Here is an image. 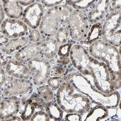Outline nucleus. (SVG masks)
I'll list each match as a JSON object with an SVG mask.
<instances>
[{
  "label": "nucleus",
  "mask_w": 121,
  "mask_h": 121,
  "mask_svg": "<svg viewBox=\"0 0 121 121\" xmlns=\"http://www.w3.org/2000/svg\"><path fill=\"white\" fill-rule=\"evenodd\" d=\"M70 59L76 71L99 92L108 95L120 90L121 77L110 73L104 63L91 56L86 48L74 49Z\"/></svg>",
  "instance_id": "obj_1"
},
{
  "label": "nucleus",
  "mask_w": 121,
  "mask_h": 121,
  "mask_svg": "<svg viewBox=\"0 0 121 121\" xmlns=\"http://www.w3.org/2000/svg\"><path fill=\"white\" fill-rule=\"evenodd\" d=\"M55 100L65 113L83 115L95 104L87 95L80 92L67 80L56 91Z\"/></svg>",
  "instance_id": "obj_2"
},
{
  "label": "nucleus",
  "mask_w": 121,
  "mask_h": 121,
  "mask_svg": "<svg viewBox=\"0 0 121 121\" xmlns=\"http://www.w3.org/2000/svg\"><path fill=\"white\" fill-rule=\"evenodd\" d=\"M65 76L67 80L80 92L87 95L94 104L103 106L108 109H115L119 106L121 100L119 91L108 95L104 94L95 89L85 78L76 71Z\"/></svg>",
  "instance_id": "obj_3"
},
{
  "label": "nucleus",
  "mask_w": 121,
  "mask_h": 121,
  "mask_svg": "<svg viewBox=\"0 0 121 121\" xmlns=\"http://www.w3.org/2000/svg\"><path fill=\"white\" fill-rule=\"evenodd\" d=\"M120 47L100 39L90 45L87 50L91 56L104 63L110 73L121 77Z\"/></svg>",
  "instance_id": "obj_4"
},
{
  "label": "nucleus",
  "mask_w": 121,
  "mask_h": 121,
  "mask_svg": "<svg viewBox=\"0 0 121 121\" xmlns=\"http://www.w3.org/2000/svg\"><path fill=\"white\" fill-rule=\"evenodd\" d=\"M73 10L65 3L47 9L38 28L43 38L53 37L60 26L65 25Z\"/></svg>",
  "instance_id": "obj_5"
},
{
  "label": "nucleus",
  "mask_w": 121,
  "mask_h": 121,
  "mask_svg": "<svg viewBox=\"0 0 121 121\" xmlns=\"http://www.w3.org/2000/svg\"><path fill=\"white\" fill-rule=\"evenodd\" d=\"M65 25L69 30L71 40L79 44L86 39L91 27L85 12L77 10H73Z\"/></svg>",
  "instance_id": "obj_6"
},
{
  "label": "nucleus",
  "mask_w": 121,
  "mask_h": 121,
  "mask_svg": "<svg viewBox=\"0 0 121 121\" xmlns=\"http://www.w3.org/2000/svg\"><path fill=\"white\" fill-rule=\"evenodd\" d=\"M121 9L111 11L102 22L101 39L117 48L121 47Z\"/></svg>",
  "instance_id": "obj_7"
},
{
  "label": "nucleus",
  "mask_w": 121,
  "mask_h": 121,
  "mask_svg": "<svg viewBox=\"0 0 121 121\" xmlns=\"http://www.w3.org/2000/svg\"><path fill=\"white\" fill-rule=\"evenodd\" d=\"M26 65L31 74L30 80L34 87L46 84L52 74V66L49 62L41 57L31 60Z\"/></svg>",
  "instance_id": "obj_8"
},
{
  "label": "nucleus",
  "mask_w": 121,
  "mask_h": 121,
  "mask_svg": "<svg viewBox=\"0 0 121 121\" xmlns=\"http://www.w3.org/2000/svg\"><path fill=\"white\" fill-rule=\"evenodd\" d=\"M19 97L21 108L17 115L21 116L23 121H30L35 112L44 109L46 103L36 92H32Z\"/></svg>",
  "instance_id": "obj_9"
},
{
  "label": "nucleus",
  "mask_w": 121,
  "mask_h": 121,
  "mask_svg": "<svg viewBox=\"0 0 121 121\" xmlns=\"http://www.w3.org/2000/svg\"><path fill=\"white\" fill-rule=\"evenodd\" d=\"M30 30L21 19L6 17L1 24V34L9 39L27 36Z\"/></svg>",
  "instance_id": "obj_10"
},
{
  "label": "nucleus",
  "mask_w": 121,
  "mask_h": 121,
  "mask_svg": "<svg viewBox=\"0 0 121 121\" xmlns=\"http://www.w3.org/2000/svg\"><path fill=\"white\" fill-rule=\"evenodd\" d=\"M47 10L38 1L24 9L21 19L31 30L38 29Z\"/></svg>",
  "instance_id": "obj_11"
},
{
  "label": "nucleus",
  "mask_w": 121,
  "mask_h": 121,
  "mask_svg": "<svg viewBox=\"0 0 121 121\" xmlns=\"http://www.w3.org/2000/svg\"><path fill=\"white\" fill-rule=\"evenodd\" d=\"M34 85L30 79L14 78L1 89V95L4 97L22 96L33 92Z\"/></svg>",
  "instance_id": "obj_12"
},
{
  "label": "nucleus",
  "mask_w": 121,
  "mask_h": 121,
  "mask_svg": "<svg viewBox=\"0 0 121 121\" xmlns=\"http://www.w3.org/2000/svg\"><path fill=\"white\" fill-rule=\"evenodd\" d=\"M110 0H95L94 4L85 11L90 25L101 23L109 13Z\"/></svg>",
  "instance_id": "obj_13"
},
{
  "label": "nucleus",
  "mask_w": 121,
  "mask_h": 121,
  "mask_svg": "<svg viewBox=\"0 0 121 121\" xmlns=\"http://www.w3.org/2000/svg\"><path fill=\"white\" fill-rule=\"evenodd\" d=\"M21 108V99L19 96H5L1 100L0 105V121L17 115Z\"/></svg>",
  "instance_id": "obj_14"
},
{
  "label": "nucleus",
  "mask_w": 121,
  "mask_h": 121,
  "mask_svg": "<svg viewBox=\"0 0 121 121\" xmlns=\"http://www.w3.org/2000/svg\"><path fill=\"white\" fill-rule=\"evenodd\" d=\"M43 53V41L29 43L18 52L14 57L19 62L26 64L30 60L41 57Z\"/></svg>",
  "instance_id": "obj_15"
},
{
  "label": "nucleus",
  "mask_w": 121,
  "mask_h": 121,
  "mask_svg": "<svg viewBox=\"0 0 121 121\" xmlns=\"http://www.w3.org/2000/svg\"><path fill=\"white\" fill-rule=\"evenodd\" d=\"M4 69L8 75L14 78H31V74L27 65L19 62L14 57L10 58Z\"/></svg>",
  "instance_id": "obj_16"
},
{
  "label": "nucleus",
  "mask_w": 121,
  "mask_h": 121,
  "mask_svg": "<svg viewBox=\"0 0 121 121\" xmlns=\"http://www.w3.org/2000/svg\"><path fill=\"white\" fill-rule=\"evenodd\" d=\"M29 43V41L27 36L10 39L5 45L0 47L1 52L9 57H14L18 52Z\"/></svg>",
  "instance_id": "obj_17"
},
{
  "label": "nucleus",
  "mask_w": 121,
  "mask_h": 121,
  "mask_svg": "<svg viewBox=\"0 0 121 121\" xmlns=\"http://www.w3.org/2000/svg\"><path fill=\"white\" fill-rule=\"evenodd\" d=\"M3 4L6 17L14 19H21L24 7L20 5L18 1L15 0H0Z\"/></svg>",
  "instance_id": "obj_18"
},
{
  "label": "nucleus",
  "mask_w": 121,
  "mask_h": 121,
  "mask_svg": "<svg viewBox=\"0 0 121 121\" xmlns=\"http://www.w3.org/2000/svg\"><path fill=\"white\" fill-rule=\"evenodd\" d=\"M43 41V53L42 57L50 63L57 56L59 45L53 37H44Z\"/></svg>",
  "instance_id": "obj_19"
},
{
  "label": "nucleus",
  "mask_w": 121,
  "mask_h": 121,
  "mask_svg": "<svg viewBox=\"0 0 121 121\" xmlns=\"http://www.w3.org/2000/svg\"><path fill=\"white\" fill-rule=\"evenodd\" d=\"M108 118V109L103 106L95 105L87 113L82 115V121L107 120Z\"/></svg>",
  "instance_id": "obj_20"
},
{
  "label": "nucleus",
  "mask_w": 121,
  "mask_h": 121,
  "mask_svg": "<svg viewBox=\"0 0 121 121\" xmlns=\"http://www.w3.org/2000/svg\"><path fill=\"white\" fill-rule=\"evenodd\" d=\"M44 110L48 115L50 121H61L64 120V111L57 104L56 100L47 103Z\"/></svg>",
  "instance_id": "obj_21"
},
{
  "label": "nucleus",
  "mask_w": 121,
  "mask_h": 121,
  "mask_svg": "<svg viewBox=\"0 0 121 121\" xmlns=\"http://www.w3.org/2000/svg\"><path fill=\"white\" fill-rule=\"evenodd\" d=\"M102 23H98L91 26L89 34L84 41L80 43L82 45L90 46L97 40L101 39L102 33Z\"/></svg>",
  "instance_id": "obj_22"
},
{
  "label": "nucleus",
  "mask_w": 121,
  "mask_h": 121,
  "mask_svg": "<svg viewBox=\"0 0 121 121\" xmlns=\"http://www.w3.org/2000/svg\"><path fill=\"white\" fill-rule=\"evenodd\" d=\"M36 92L47 103L53 101L55 100V92L47 84L36 88Z\"/></svg>",
  "instance_id": "obj_23"
},
{
  "label": "nucleus",
  "mask_w": 121,
  "mask_h": 121,
  "mask_svg": "<svg viewBox=\"0 0 121 121\" xmlns=\"http://www.w3.org/2000/svg\"><path fill=\"white\" fill-rule=\"evenodd\" d=\"M95 0L86 1V0H67L65 1V4L74 10H77L82 11H86L91 6Z\"/></svg>",
  "instance_id": "obj_24"
},
{
  "label": "nucleus",
  "mask_w": 121,
  "mask_h": 121,
  "mask_svg": "<svg viewBox=\"0 0 121 121\" xmlns=\"http://www.w3.org/2000/svg\"><path fill=\"white\" fill-rule=\"evenodd\" d=\"M53 37L59 46L66 44L71 40L69 30L65 25L60 26Z\"/></svg>",
  "instance_id": "obj_25"
},
{
  "label": "nucleus",
  "mask_w": 121,
  "mask_h": 121,
  "mask_svg": "<svg viewBox=\"0 0 121 121\" xmlns=\"http://www.w3.org/2000/svg\"><path fill=\"white\" fill-rule=\"evenodd\" d=\"M66 80V76L50 75L47 80L46 84L56 92L60 86Z\"/></svg>",
  "instance_id": "obj_26"
},
{
  "label": "nucleus",
  "mask_w": 121,
  "mask_h": 121,
  "mask_svg": "<svg viewBox=\"0 0 121 121\" xmlns=\"http://www.w3.org/2000/svg\"><path fill=\"white\" fill-rule=\"evenodd\" d=\"M75 44L72 40L66 44L59 46L57 57L59 58H69L70 50Z\"/></svg>",
  "instance_id": "obj_27"
},
{
  "label": "nucleus",
  "mask_w": 121,
  "mask_h": 121,
  "mask_svg": "<svg viewBox=\"0 0 121 121\" xmlns=\"http://www.w3.org/2000/svg\"><path fill=\"white\" fill-rule=\"evenodd\" d=\"M29 43H37L43 39V37L38 29L31 30L27 35Z\"/></svg>",
  "instance_id": "obj_28"
},
{
  "label": "nucleus",
  "mask_w": 121,
  "mask_h": 121,
  "mask_svg": "<svg viewBox=\"0 0 121 121\" xmlns=\"http://www.w3.org/2000/svg\"><path fill=\"white\" fill-rule=\"evenodd\" d=\"M13 77L8 75L4 68L0 67V87L3 89L5 85L10 82L14 79Z\"/></svg>",
  "instance_id": "obj_29"
},
{
  "label": "nucleus",
  "mask_w": 121,
  "mask_h": 121,
  "mask_svg": "<svg viewBox=\"0 0 121 121\" xmlns=\"http://www.w3.org/2000/svg\"><path fill=\"white\" fill-rule=\"evenodd\" d=\"M30 121H50V119L44 109H43L35 112L30 119Z\"/></svg>",
  "instance_id": "obj_30"
},
{
  "label": "nucleus",
  "mask_w": 121,
  "mask_h": 121,
  "mask_svg": "<svg viewBox=\"0 0 121 121\" xmlns=\"http://www.w3.org/2000/svg\"><path fill=\"white\" fill-rule=\"evenodd\" d=\"M40 3H41L45 8L49 9L55 6L60 5L62 4H63L65 3V1H45V0H40L38 1Z\"/></svg>",
  "instance_id": "obj_31"
},
{
  "label": "nucleus",
  "mask_w": 121,
  "mask_h": 121,
  "mask_svg": "<svg viewBox=\"0 0 121 121\" xmlns=\"http://www.w3.org/2000/svg\"><path fill=\"white\" fill-rule=\"evenodd\" d=\"M82 115L78 113H65L64 115V120L66 121H82Z\"/></svg>",
  "instance_id": "obj_32"
},
{
  "label": "nucleus",
  "mask_w": 121,
  "mask_h": 121,
  "mask_svg": "<svg viewBox=\"0 0 121 121\" xmlns=\"http://www.w3.org/2000/svg\"><path fill=\"white\" fill-rule=\"evenodd\" d=\"M121 9V0H110L109 12Z\"/></svg>",
  "instance_id": "obj_33"
},
{
  "label": "nucleus",
  "mask_w": 121,
  "mask_h": 121,
  "mask_svg": "<svg viewBox=\"0 0 121 121\" xmlns=\"http://www.w3.org/2000/svg\"><path fill=\"white\" fill-rule=\"evenodd\" d=\"M10 57H9L6 55L2 52H1V55H0V62H1L0 67L4 68Z\"/></svg>",
  "instance_id": "obj_34"
},
{
  "label": "nucleus",
  "mask_w": 121,
  "mask_h": 121,
  "mask_svg": "<svg viewBox=\"0 0 121 121\" xmlns=\"http://www.w3.org/2000/svg\"><path fill=\"white\" fill-rule=\"evenodd\" d=\"M19 4L23 7H27L29 5L35 3L36 1L35 0H22V1H18Z\"/></svg>",
  "instance_id": "obj_35"
},
{
  "label": "nucleus",
  "mask_w": 121,
  "mask_h": 121,
  "mask_svg": "<svg viewBox=\"0 0 121 121\" xmlns=\"http://www.w3.org/2000/svg\"><path fill=\"white\" fill-rule=\"evenodd\" d=\"M5 17L6 15L4 11L3 4L2 3L0 2V21H1V24L5 18Z\"/></svg>",
  "instance_id": "obj_36"
},
{
  "label": "nucleus",
  "mask_w": 121,
  "mask_h": 121,
  "mask_svg": "<svg viewBox=\"0 0 121 121\" xmlns=\"http://www.w3.org/2000/svg\"><path fill=\"white\" fill-rule=\"evenodd\" d=\"M9 40L10 39L8 38L1 34V36H0V47H2L5 45L9 41Z\"/></svg>",
  "instance_id": "obj_37"
},
{
  "label": "nucleus",
  "mask_w": 121,
  "mask_h": 121,
  "mask_svg": "<svg viewBox=\"0 0 121 121\" xmlns=\"http://www.w3.org/2000/svg\"><path fill=\"white\" fill-rule=\"evenodd\" d=\"M6 121H23L22 118L18 115H16L13 117L7 119Z\"/></svg>",
  "instance_id": "obj_38"
}]
</instances>
